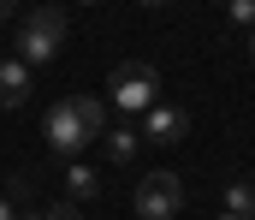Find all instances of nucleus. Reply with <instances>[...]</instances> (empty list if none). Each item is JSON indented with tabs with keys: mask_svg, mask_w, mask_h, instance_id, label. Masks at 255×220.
<instances>
[{
	"mask_svg": "<svg viewBox=\"0 0 255 220\" xmlns=\"http://www.w3.org/2000/svg\"><path fill=\"white\" fill-rule=\"evenodd\" d=\"M107 125H113L107 101H95V95H65V101H54V107H48L42 137H48V149L71 167V161H83V155L95 149V137H101Z\"/></svg>",
	"mask_w": 255,
	"mask_h": 220,
	"instance_id": "f257e3e1",
	"label": "nucleus"
},
{
	"mask_svg": "<svg viewBox=\"0 0 255 220\" xmlns=\"http://www.w3.org/2000/svg\"><path fill=\"white\" fill-rule=\"evenodd\" d=\"M60 48H65V12H60V6H36L30 18H18V54H12V60L48 66Z\"/></svg>",
	"mask_w": 255,
	"mask_h": 220,
	"instance_id": "f03ea898",
	"label": "nucleus"
},
{
	"mask_svg": "<svg viewBox=\"0 0 255 220\" xmlns=\"http://www.w3.org/2000/svg\"><path fill=\"white\" fill-rule=\"evenodd\" d=\"M136 215L142 220H178L184 215V179L178 173H142V185H136Z\"/></svg>",
	"mask_w": 255,
	"mask_h": 220,
	"instance_id": "7ed1b4c3",
	"label": "nucleus"
},
{
	"mask_svg": "<svg viewBox=\"0 0 255 220\" xmlns=\"http://www.w3.org/2000/svg\"><path fill=\"white\" fill-rule=\"evenodd\" d=\"M160 101V72L154 66H142V60H130L113 72V107L119 113H148Z\"/></svg>",
	"mask_w": 255,
	"mask_h": 220,
	"instance_id": "20e7f679",
	"label": "nucleus"
},
{
	"mask_svg": "<svg viewBox=\"0 0 255 220\" xmlns=\"http://www.w3.org/2000/svg\"><path fill=\"white\" fill-rule=\"evenodd\" d=\"M142 137H148L154 149H178L184 137H190V113L172 107V101H154V107L142 113Z\"/></svg>",
	"mask_w": 255,
	"mask_h": 220,
	"instance_id": "39448f33",
	"label": "nucleus"
},
{
	"mask_svg": "<svg viewBox=\"0 0 255 220\" xmlns=\"http://www.w3.org/2000/svg\"><path fill=\"white\" fill-rule=\"evenodd\" d=\"M36 95V77L24 60H0V107H30Z\"/></svg>",
	"mask_w": 255,
	"mask_h": 220,
	"instance_id": "423d86ee",
	"label": "nucleus"
},
{
	"mask_svg": "<svg viewBox=\"0 0 255 220\" xmlns=\"http://www.w3.org/2000/svg\"><path fill=\"white\" fill-rule=\"evenodd\" d=\"M65 191H71L65 203H77V209H83L89 197H101V179H95V173H89L83 161H71V167H65Z\"/></svg>",
	"mask_w": 255,
	"mask_h": 220,
	"instance_id": "0eeeda50",
	"label": "nucleus"
},
{
	"mask_svg": "<svg viewBox=\"0 0 255 220\" xmlns=\"http://www.w3.org/2000/svg\"><path fill=\"white\" fill-rule=\"evenodd\" d=\"M101 137H107V155H113V161H136V149H142V137H136L130 125H107Z\"/></svg>",
	"mask_w": 255,
	"mask_h": 220,
	"instance_id": "6e6552de",
	"label": "nucleus"
},
{
	"mask_svg": "<svg viewBox=\"0 0 255 220\" xmlns=\"http://www.w3.org/2000/svg\"><path fill=\"white\" fill-rule=\"evenodd\" d=\"M226 215L255 220V185H226Z\"/></svg>",
	"mask_w": 255,
	"mask_h": 220,
	"instance_id": "1a4fd4ad",
	"label": "nucleus"
},
{
	"mask_svg": "<svg viewBox=\"0 0 255 220\" xmlns=\"http://www.w3.org/2000/svg\"><path fill=\"white\" fill-rule=\"evenodd\" d=\"M232 24H244V30H255V0H232Z\"/></svg>",
	"mask_w": 255,
	"mask_h": 220,
	"instance_id": "9d476101",
	"label": "nucleus"
},
{
	"mask_svg": "<svg viewBox=\"0 0 255 220\" xmlns=\"http://www.w3.org/2000/svg\"><path fill=\"white\" fill-rule=\"evenodd\" d=\"M42 220H83L77 203H54V209H42Z\"/></svg>",
	"mask_w": 255,
	"mask_h": 220,
	"instance_id": "9b49d317",
	"label": "nucleus"
},
{
	"mask_svg": "<svg viewBox=\"0 0 255 220\" xmlns=\"http://www.w3.org/2000/svg\"><path fill=\"white\" fill-rule=\"evenodd\" d=\"M6 18H18V0H0V24H6Z\"/></svg>",
	"mask_w": 255,
	"mask_h": 220,
	"instance_id": "f8f14e48",
	"label": "nucleus"
},
{
	"mask_svg": "<svg viewBox=\"0 0 255 220\" xmlns=\"http://www.w3.org/2000/svg\"><path fill=\"white\" fill-rule=\"evenodd\" d=\"M0 220H18V215H12V203H6V197H0Z\"/></svg>",
	"mask_w": 255,
	"mask_h": 220,
	"instance_id": "ddd939ff",
	"label": "nucleus"
},
{
	"mask_svg": "<svg viewBox=\"0 0 255 220\" xmlns=\"http://www.w3.org/2000/svg\"><path fill=\"white\" fill-rule=\"evenodd\" d=\"M18 220H42V209H30V215H18Z\"/></svg>",
	"mask_w": 255,
	"mask_h": 220,
	"instance_id": "4468645a",
	"label": "nucleus"
},
{
	"mask_svg": "<svg viewBox=\"0 0 255 220\" xmlns=\"http://www.w3.org/2000/svg\"><path fill=\"white\" fill-rule=\"evenodd\" d=\"M250 60H255V30H250Z\"/></svg>",
	"mask_w": 255,
	"mask_h": 220,
	"instance_id": "2eb2a0df",
	"label": "nucleus"
},
{
	"mask_svg": "<svg viewBox=\"0 0 255 220\" xmlns=\"http://www.w3.org/2000/svg\"><path fill=\"white\" fill-rule=\"evenodd\" d=\"M142 6H166V0H142Z\"/></svg>",
	"mask_w": 255,
	"mask_h": 220,
	"instance_id": "dca6fc26",
	"label": "nucleus"
},
{
	"mask_svg": "<svg viewBox=\"0 0 255 220\" xmlns=\"http://www.w3.org/2000/svg\"><path fill=\"white\" fill-rule=\"evenodd\" d=\"M220 220H238V215H220Z\"/></svg>",
	"mask_w": 255,
	"mask_h": 220,
	"instance_id": "f3484780",
	"label": "nucleus"
},
{
	"mask_svg": "<svg viewBox=\"0 0 255 220\" xmlns=\"http://www.w3.org/2000/svg\"><path fill=\"white\" fill-rule=\"evenodd\" d=\"M42 6H54V0H42Z\"/></svg>",
	"mask_w": 255,
	"mask_h": 220,
	"instance_id": "a211bd4d",
	"label": "nucleus"
}]
</instances>
